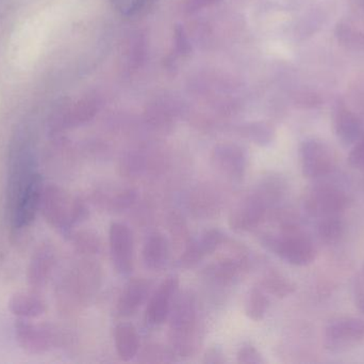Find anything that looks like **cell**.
<instances>
[{
	"mask_svg": "<svg viewBox=\"0 0 364 364\" xmlns=\"http://www.w3.org/2000/svg\"><path fill=\"white\" fill-rule=\"evenodd\" d=\"M271 251L295 266H307L316 259V250L309 236L295 226H288L279 235H269L263 241Z\"/></svg>",
	"mask_w": 364,
	"mask_h": 364,
	"instance_id": "obj_1",
	"label": "cell"
},
{
	"mask_svg": "<svg viewBox=\"0 0 364 364\" xmlns=\"http://www.w3.org/2000/svg\"><path fill=\"white\" fill-rule=\"evenodd\" d=\"M348 205V197L342 188L331 184L312 187L305 198V209L312 217L341 216Z\"/></svg>",
	"mask_w": 364,
	"mask_h": 364,
	"instance_id": "obj_2",
	"label": "cell"
},
{
	"mask_svg": "<svg viewBox=\"0 0 364 364\" xmlns=\"http://www.w3.org/2000/svg\"><path fill=\"white\" fill-rule=\"evenodd\" d=\"M364 340V321L352 316L333 320L325 329L324 346L333 354H341L358 346Z\"/></svg>",
	"mask_w": 364,
	"mask_h": 364,
	"instance_id": "obj_3",
	"label": "cell"
},
{
	"mask_svg": "<svg viewBox=\"0 0 364 364\" xmlns=\"http://www.w3.org/2000/svg\"><path fill=\"white\" fill-rule=\"evenodd\" d=\"M301 170L309 179L327 177L336 169L333 149L320 139L310 138L301 145Z\"/></svg>",
	"mask_w": 364,
	"mask_h": 364,
	"instance_id": "obj_4",
	"label": "cell"
},
{
	"mask_svg": "<svg viewBox=\"0 0 364 364\" xmlns=\"http://www.w3.org/2000/svg\"><path fill=\"white\" fill-rule=\"evenodd\" d=\"M195 307L190 297H183L173 311L171 333L177 350L181 354L190 353L195 333Z\"/></svg>",
	"mask_w": 364,
	"mask_h": 364,
	"instance_id": "obj_5",
	"label": "cell"
},
{
	"mask_svg": "<svg viewBox=\"0 0 364 364\" xmlns=\"http://www.w3.org/2000/svg\"><path fill=\"white\" fill-rule=\"evenodd\" d=\"M110 252L113 265L117 273L123 276L129 275L134 269V236L132 231L123 224H111Z\"/></svg>",
	"mask_w": 364,
	"mask_h": 364,
	"instance_id": "obj_6",
	"label": "cell"
},
{
	"mask_svg": "<svg viewBox=\"0 0 364 364\" xmlns=\"http://www.w3.org/2000/svg\"><path fill=\"white\" fill-rule=\"evenodd\" d=\"M41 194L42 181L40 175H36L10 207L11 220L15 229L23 228L33 220Z\"/></svg>",
	"mask_w": 364,
	"mask_h": 364,
	"instance_id": "obj_7",
	"label": "cell"
},
{
	"mask_svg": "<svg viewBox=\"0 0 364 364\" xmlns=\"http://www.w3.org/2000/svg\"><path fill=\"white\" fill-rule=\"evenodd\" d=\"M333 122L336 135L344 145H354L364 137V125L356 113H353L343 100L333 105Z\"/></svg>",
	"mask_w": 364,
	"mask_h": 364,
	"instance_id": "obj_8",
	"label": "cell"
},
{
	"mask_svg": "<svg viewBox=\"0 0 364 364\" xmlns=\"http://www.w3.org/2000/svg\"><path fill=\"white\" fill-rule=\"evenodd\" d=\"M178 278H166L156 290L146 309V321L151 325H161L166 322L172 310L174 296L178 290Z\"/></svg>",
	"mask_w": 364,
	"mask_h": 364,
	"instance_id": "obj_9",
	"label": "cell"
},
{
	"mask_svg": "<svg viewBox=\"0 0 364 364\" xmlns=\"http://www.w3.org/2000/svg\"><path fill=\"white\" fill-rule=\"evenodd\" d=\"M214 166L233 181H241L245 175L247 157L241 147L222 145L215 147L212 155Z\"/></svg>",
	"mask_w": 364,
	"mask_h": 364,
	"instance_id": "obj_10",
	"label": "cell"
},
{
	"mask_svg": "<svg viewBox=\"0 0 364 364\" xmlns=\"http://www.w3.org/2000/svg\"><path fill=\"white\" fill-rule=\"evenodd\" d=\"M267 212V200L260 194L250 197L231 214L229 224L235 231H247L260 224Z\"/></svg>",
	"mask_w": 364,
	"mask_h": 364,
	"instance_id": "obj_11",
	"label": "cell"
},
{
	"mask_svg": "<svg viewBox=\"0 0 364 364\" xmlns=\"http://www.w3.org/2000/svg\"><path fill=\"white\" fill-rule=\"evenodd\" d=\"M224 239L225 235L218 229L205 231L199 239L188 244L179 263L183 269L196 266L205 256L213 254L224 241Z\"/></svg>",
	"mask_w": 364,
	"mask_h": 364,
	"instance_id": "obj_12",
	"label": "cell"
},
{
	"mask_svg": "<svg viewBox=\"0 0 364 364\" xmlns=\"http://www.w3.org/2000/svg\"><path fill=\"white\" fill-rule=\"evenodd\" d=\"M149 282L144 279H134L128 282L117 301V312L124 318L132 316L146 301Z\"/></svg>",
	"mask_w": 364,
	"mask_h": 364,
	"instance_id": "obj_13",
	"label": "cell"
},
{
	"mask_svg": "<svg viewBox=\"0 0 364 364\" xmlns=\"http://www.w3.org/2000/svg\"><path fill=\"white\" fill-rule=\"evenodd\" d=\"M168 239L160 234V233H154L147 239L143 248V261L145 266L151 271H159L166 266L168 260Z\"/></svg>",
	"mask_w": 364,
	"mask_h": 364,
	"instance_id": "obj_14",
	"label": "cell"
},
{
	"mask_svg": "<svg viewBox=\"0 0 364 364\" xmlns=\"http://www.w3.org/2000/svg\"><path fill=\"white\" fill-rule=\"evenodd\" d=\"M115 348L117 355L123 361H130L138 354L140 338L134 325L121 323L115 327Z\"/></svg>",
	"mask_w": 364,
	"mask_h": 364,
	"instance_id": "obj_15",
	"label": "cell"
},
{
	"mask_svg": "<svg viewBox=\"0 0 364 364\" xmlns=\"http://www.w3.org/2000/svg\"><path fill=\"white\" fill-rule=\"evenodd\" d=\"M344 222L341 216L321 218L318 224V234L323 243L333 245L344 234Z\"/></svg>",
	"mask_w": 364,
	"mask_h": 364,
	"instance_id": "obj_16",
	"label": "cell"
},
{
	"mask_svg": "<svg viewBox=\"0 0 364 364\" xmlns=\"http://www.w3.org/2000/svg\"><path fill=\"white\" fill-rule=\"evenodd\" d=\"M267 308H269V299L263 292V288H252L248 295L247 301H246V316L252 318V321L259 322L264 318Z\"/></svg>",
	"mask_w": 364,
	"mask_h": 364,
	"instance_id": "obj_17",
	"label": "cell"
},
{
	"mask_svg": "<svg viewBox=\"0 0 364 364\" xmlns=\"http://www.w3.org/2000/svg\"><path fill=\"white\" fill-rule=\"evenodd\" d=\"M262 286L263 290L280 298L289 296L295 291L294 284L277 271L267 274V277L263 279Z\"/></svg>",
	"mask_w": 364,
	"mask_h": 364,
	"instance_id": "obj_18",
	"label": "cell"
},
{
	"mask_svg": "<svg viewBox=\"0 0 364 364\" xmlns=\"http://www.w3.org/2000/svg\"><path fill=\"white\" fill-rule=\"evenodd\" d=\"M336 34L339 42L343 43V45L350 48L364 51V33L360 30L355 29L348 24H339Z\"/></svg>",
	"mask_w": 364,
	"mask_h": 364,
	"instance_id": "obj_19",
	"label": "cell"
},
{
	"mask_svg": "<svg viewBox=\"0 0 364 364\" xmlns=\"http://www.w3.org/2000/svg\"><path fill=\"white\" fill-rule=\"evenodd\" d=\"M239 269L240 265L235 261L225 260L214 266L212 274L220 281L227 282L237 275Z\"/></svg>",
	"mask_w": 364,
	"mask_h": 364,
	"instance_id": "obj_20",
	"label": "cell"
},
{
	"mask_svg": "<svg viewBox=\"0 0 364 364\" xmlns=\"http://www.w3.org/2000/svg\"><path fill=\"white\" fill-rule=\"evenodd\" d=\"M248 136L260 145H267L274 139V130L267 124H256L248 130Z\"/></svg>",
	"mask_w": 364,
	"mask_h": 364,
	"instance_id": "obj_21",
	"label": "cell"
},
{
	"mask_svg": "<svg viewBox=\"0 0 364 364\" xmlns=\"http://www.w3.org/2000/svg\"><path fill=\"white\" fill-rule=\"evenodd\" d=\"M11 305L14 312L21 316H34L40 312V308H38L40 303L25 296L15 297L14 301Z\"/></svg>",
	"mask_w": 364,
	"mask_h": 364,
	"instance_id": "obj_22",
	"label": "cell"
},
{
	"mask_svg": "<svg viewBox=\"0 0 364 364\" xmlns=\"http://www.w3.org/2000/svg\"><path fill=\"white\" fill-rule=\"evenodd\" d=\"M239 363H262L263 359L260 353L250 343H245L239 348L237 354Z\"/></svg>",
	"mask_w": 364,
	"mask_h": 364,
	"instance_id": "obj_23",
	"label": "cell"
},
{
	"mask_svg": "<svg viewBox=\"0 0 364 364\" xmlns=\"http://www.w3.org/2000/svg\"><path fill=\"white\" fill-rule=\"evenodd\" d=\"M110 2L121 14L129 16L142 9L145 0H110Z\"/></svg>",
	"mask_w": 364,
	"mask_h": 364,
	"instance_id": "obj_24",
	"label": "cell"
},
{
	"mask_svg": "<svg viewBox=\"0 0 364 364\" xmlns=\"http://www.w3.org/2000/svg\"><path fill=\"white\" fill-rule=\"evenodd\" d=\"M354 297L357 307L364 313V261L355 279Z\"/></svg>",
	"mask_w": 364,
	"mask_h": 364,
	"instance_id": "obj_25",
	"label": "cell"
},
{
	"mask_svg": "<svg viewBox=\"0 0 364 364\" xmlns=\"http://www.w3.org/2000/svg\"><path fill=\"white\" fill-rule=\"evenodd\" d=\"M348 162L354 168H364V137L354 145L348 155Z\"/></svg>",
	"mask_w": 364,
	"mask_h": 364,
	"instance_id": "obj_26",
	"label": "cell"
},
{
	"mask_svg": "<svg viewBox=\"0 0 364 364\" xmlns=\"http://www.w3.org/2000/svg\"><path fill=\"white\" fill-rule=\"evenodd\" d=\"M205 363H225L224 354L223 350L218 348H210L205 355V359H203Z\"/></svg>",
	"mask_w": 364,
	"mask_h": 364,
	"instance_id": "obj_27",
	"label": "cell"
}]
</instances>
